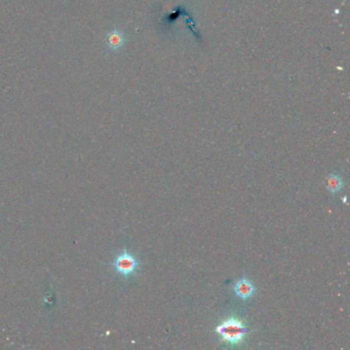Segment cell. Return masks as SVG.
Wrapping results in <instances>:
<instances>
[{
  "label": "cell",
  "instance_id": "6da1fadb",
  "mask_svg": "<svg viewBox=\"0 0 350 350\" xmlns=\"http://www.w3.org/2000/svg\"><path fill=\"white\" fill-rule=\"evenodd\" d=\"M216 333L223 341L231 345L240 344L247 333L245 324L235 316H231L223 320L216 327Z\"/></svg>",
  "mask_w": 350,
  "mask_h": 350
},
{
  "label": "cell",
  "instance_id": "7a4b0ae2",
  "mask_svg": "<svg viewBox=\"0 0 350 350\" xmlns=\"http://www.w3.org/2000/svg\"><path fill=\"white\" fill-rule=\"evenodd\" d=\"M139 265L140 263L136 259V257L128 251L119 253L113 262L115 271L123 278H129L133 276L139 268Z\"/></svg>",
  "mask_w": 350,
  "mask_h": 350
},
{
  "label": "cell",
  "instance_id": "3957f363",
  "mask_svg": "<svg viewBox=\"0 0 350 350\" xmlns=\"http://www.w3.org/2000/svg\"><path fill=\"white\" fill-rule=\"evenodd\" d=\"M232 290L234 294L241 300H248L251 299L255 292H256V287L253 284L252 281H249L247 278L242 277L239 278L232 286Z\"/></svg>",
  "mask_w": 350,
  "mask_h": 350
},
{
  "label": "cell",
  "instance_id": "277c9868",
  "mask_svg": "<svg viewBox=\"0 0 350 350\" xmlns=\"http://www.w3.org/2000/svg\"><path fill=\"white\" fill-rule=\"evenodd\" d=\"M326 186H327V189L331 193H337V192H339L343 188L344 181L341 178V176H339V174L331 173V174H329L328 178H327Z\"/></svg>",
  "mask_w": 350,
  "mask_h": 350
},
{
  "label": "cell",
  "instance_id": "5b68a950",
  "mask_svg": "<svg viewBox=\"0 0 350 350\" xmlns=\"http://www.w3.org/2000/svg\"><path fill=\"white\" fill-rule=\"evenodd\" d=\"M123 41H124L123 35L118 31H113L108 35L107 43L110 48H113V49L119 48L123 44Z\"/></svg>",
  "mask_w": 350,
  "mask_h": 350
}]
</instances>
